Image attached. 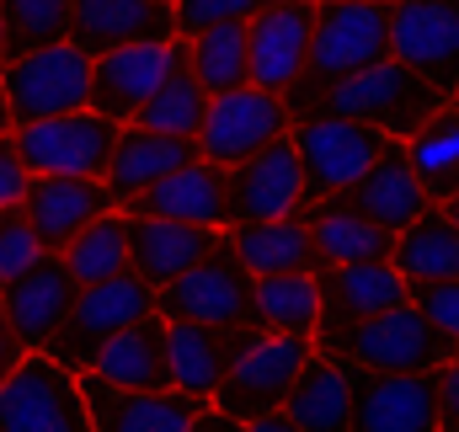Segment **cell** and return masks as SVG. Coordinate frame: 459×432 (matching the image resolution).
<instances>
[{"instance_id":"27","label":"cell","mask_w":459,"mask_h":432,"mask_svg":"<svg viewBox=\"0 0 459 432\" xmlns=\"http://www.w3.org/2000/svg\"><path fill=\"white\" fill-rule=\"evenodd\" d=\"M230 246H235V256L246 262L251 278H289V272H310L316 278V272H326L305 214L267 219V224H235Z\"/></svg>"},{"instance_id":"4","label":"cell","mask_w":459,"mask_h":432,"mask_svg":"<svg viewBox=\"0 0 459 432\" xmlns=\"http://www.w3.org/2000/svg\"><path fill=\"white\" fill-rule=\"evenodd\" d=\"M144 315H155V289H150L144 278L123 272V278H108V283H91V289L75 294L65 325L54 331V341H48L43 352H48L59 368L86 374V368L97 363V352L113 341L117 331L139 325Z\"/></svg>"},{"instance_id":"11","label":"cell","mask_w":459,"mask_h":432,"mask_svg":"<svg viewBox=\"0 0 459 432\" xmlns=\"http://www.w3.org/2000/svg\"><path fill=\"white\" fill-rule=\"evenodd\" d=\"M289 128H294V112H289V102L278 91H256V86L225 91V97L209 102V117L198 128V155L209 166L230 171V166L262 155L267 144L289 139Z\"/></svg>"},{"instance_id":"41","label":"cell","mask_w":459,"mask_h":432,"mask_svg":"<svg viewBox=\"0 0 459 432\" xmlns=\"http://www.w3.org/2000/svg\"><path fill=\"white\" fill-rule=\"evenodd\" d=\"M27 187H32V171H27V166H22V155H16V139H11V134H0V209L22 203V198H27Z\"/></svg>"},{"instance_id":"42","label":"cell","mask_w":459,"mask_h":432,"mask_svg":"<svg viewBox=\"0 0 459 432\" xmlns=\"http://www.w3.org/2000/svg\"><path fill=\"white\" fill-rule=\"evenodd\" d=\"M438 432H459V358L438 368Z\"/></svg>"},{"instance_id":"39","label":"cell","mask_w":459,"mask_h":432,"mask_svg":"<svg viewBox=\"0 0 459 432\" xmlns=\"http://www.w3.org/2000/svg\"><path fill=\"white\" fill-rule=\"evenodd\" d=\"M267 0H177L171 16H177V38H198L209 27H225V22H251Z\"/></svg>"},{"instance_id":"50","label":"cell","mask_w":459,"mask_h":432,"mask_svg":"<svg viewBox=\"0 0 459 432\" xmlns=\"http://www.w3.org/2000/svg\"><path fill=\"white\" fill-rule=\"evenodd\" d=\"M160 5H177V0H160Z\"/></svg>"},{"instance_id":"18","label":"cell","mask_w":459,"mask_h":432,"mask_svg":"<svg viewBox=\"0 0 459 432\" xmlns=\"http://www.w3.org/2000/svg\"><path fill=\"white\" fill-rule=\"evenodd\" d=\"M75 294H81V283L70 278L65 256L43 251L22 278H11V283L0 289V315H5V325H11L32 352H43V347L54 341V331L65 325Z\"/></svg>"},{"instance_id":"49","label":"cell","mask_w":459,"mask_h":432,"mask_svg":"<svg viewBox=\"0 0 459 432\" xmlns=\"http://www.w3.org/2000/svg\"><path fill=\"white\" fill-rule=\"evenodd\" d=\"M374 5H395V0H374Z\"/></svg>"},{"instance_id":"32","label":"cell","mask_w":459,"mask_h":432,"mask_svg":"<svg viewBox=\"0 0 459 432\" xmlns=\"http://www.w3.org/2000/svg\"><path fill=\"white\" fill-rule=\"evenodd\" d=\"M395 267L406 283H449L459 278V224L438 203L395 235Z\"/></svg>"},{"instance_id":"5","label":"cell","mask_w":459,"mask_h":432,"mask_svg":"<svg viewBox=\"0 0 459 432\" xmlns=\"http://www.w3.org/2000/svg\"><path fill=\"white\" fill-rule=\"evenodd\" d=\"M310 352H316V336H273V331H256L240 347V358L230 363L225 384L214 390L209 406L235 417V422H256V417L283 411V401H289L294 379L305 374Z\"/></svg>"},{"instance_id":"21","label":"cell","mask_w":459,"mask_h":432,"mask_svg":"<svg viewBox=\"0 0 459 432\" xmlns=\"http://www.w3.org/2000/svg\"><path fill=\"white\" fill-rule=\"evenodd\" d=\"M256 336V325H193V321H166V368H171V390L214 401V390L225 384L230 363L240 358V347Z\"/></svg>"},{"instance_id":"17","label":"cell","mask_w":459,"mask_h":432,"mask_svg":"<svg viewBox=\"0 0 459 432\" xmlns=\"http://www.w3.org/2000/svg\"><path fill=\"white\" fill-rule=\"evenodd\" d=\"M75 379L91 411V432H193L198 417L209 411V401L182 395V390H117L91 368Z\"/></svg>"},{"instance_id":"7","label":"cell","mask_w":459,"mask_h":432,"mask_svg":"<svg viewBox=\"0 0 459 432\" xmlns=\"http://www.w3.org/2000/svg\"><path fill=\"white\" fill-rule=\"evenodd\" d=\"M251 294H256V278L235 256L225 229L220 246L198 267H187L177 283H166L155 294V310L166 321H193V325H251Z\"/></svg>"},{"instance_id":"51","label":"cell","mask_w":459,"mask_h":432,"mask_svg":"<svg viewBox=\"0 0 459 432\" xmlns=\"http://www.w3.org/2000/svg\"><path fill=\"white\" fill-rule=\"evenodd\" d=\"M0 289H5V283H0Z\"/></svg>"},{"instance_id":"45","label":"cell","mask_w":459,"mask_h":432,"mask_svg":"<svg viewBox=\"0 0 459 432\" xmlns=\"http://www.w3.org/2000/svg\"><path fill=\"white\" fill-rule=\"evenodd\" d=\"M246 432H299L283 411H273V417H256V422H246Z\"/></svg>"},{"instance_id":"31","label":"cell","mask_w":459,"mask_h":432,"mask_svg":"<svg viewBox=\"0 0 459 432\" xmlns=\"http://www.w3.org/2000/svg\"><path fill=\"white\" fill-rule=\"evenodd\" d=\"M305 224L316 235V251L326 267H352V262H395V235L368 224V219L337 209L332 198L326 203H310L305 209Z\"/></svg>"},{"instance_id":"8","label":"cell","mask_w":459,"mask_h":432,"mask_svg":"<svg viewBox=\"0 0 459 432\" xmlns=\"http://www.w3.org/2000/svg\"><path fill=\"white\" fill-rule=\"evenodd\" d=\"M0 432H91L81 379L48 352H27L22 368L0 384Z\"/></svg>"},{"instance_id":"46","label":"cell","mask_w":459,"mask_h":432,"mask_svg":"<svg viewBox=\"0 0 459 432\" xmlns=\"http://www.w3.org/2000/svg\"><path fill=\"white\" fill-rule=\"evenodd\" d=\"M16 123H11V102H5V86H0V134H11Z\"/></svg>"},{"instance_id":"28","label":"cell","mask_w":459,"mask_h":432,"mask_svg":"<svg viewBox=\"0 0 459 432\" xmlns=\"http://www.w3.org/2000/svg\"><path fill=\"white\" fill-rule=\"evenodd\" d=\"M97 379H108L117 390H171V368H166V315H144L139 325L117 331L113 341L97 352L91 363Z\"/></svg>"},{"instance_id":"23","label":"cell","mask_w":459,"mask_h":432,"mask_svg":"<svg viewBox=\"0 0 459 432\" xmlns=\"http://www.w3.org/2000/svg\"><path fill=\"white\" fill-rule=\"evenodd\" d=\"M123 214L139 219H177V224H198V229H230V203H225V171L209 166L204 155L160 182H150L144 193H134L123 203Z\"/></svg>"},{"instance_id":"40","label":"cell","mask_w":459,"mask_h":432,"mask_svg":"<svg viewBox=\"0 0 459 432\" xmlns=\"http://www.w3.org/2000/svg\"><path fill=\"white\" fill-rule=\"evenodd\" d=\"M411 305L438 325L444 336L459 341V278H449V283H411Z\"/></svg>"},{"instance_id":"30","label":"cell","mask_w":459,"mask_h":432,"mask_svg":"<svg viewBox=\"0 0 459 432\" xmlns=\"http://www.w3.org/2000/svg\"><path fill=\"white\" fill-rule=\"evenodd\" d=\"M401 144H406L411 177L422 182L428 203L444 209L449 198H459V97L455 102H444V108L433 112L417 134H406Z\"/></svg>"},{"instance_id":"19","label":"cell","mask_w":459,"mask_h":432,"mask_svg":"<svg viewBox=\"0 0 459 432\" xmlns=\"http://www.w3.org/2000/svg\"><path fill=\"white\" fill-rule=\"evenodd\" d=\"M113 209H117V198L102 177H32V187L22 198V214L32 219L43 251H54V256H65V246L86 224H97Z\"/></svg>"},{"instance_id":"44","label":"cell","mask_w":459,"mask_h":432,"mask_svg":"<svg viewBox=\"0 0 459 432\" xmlns=\"http://www.w3.org/2000/svg\"><path fill=\"white\" fill-rule=\"evenodd\" d=\"M193 432H246V422H235V417H225V411H214V406H209V411L198 417V428H193Z\"/></svg>"},{"instance_id":"26","label":"cell","mask_w":459,"mask_h":432,"mask_svg":"<svg viewBox=\"0 0 459 432\" xmlns=\"http://www.w3.org/2000/svg\"><path fill=\"white\" fill-rule=\"evenodd\" d=\"M316 289H321V321H363V315H379L411 299V283L401 278L395 262L326 267L316 272Z\"/></svg>"},{"instance_id":"35","label":"cell","mask_w":459,"mask_h":432,"mask_svg":"<svg viewBox=\"0 0 459 432\" xmlns=\"http://www.w3.org/2000/svg\"><path fill=\"white\" fill-rule=\"evenodd\" d=\"M65 267L81 289L91 283H108V278H123L128 272V214L113 209L97 224H86L70 246H65Z\"/></svg>"},{"instance_id":"20","label":"cell","mask_w":459,"mask_h":432,"mask_svg":"<svg viewBox=\"0 0 459 432\" xmlns=\"http://www.w3.org/2000/svg\"><path fill=\"white\" fill-rule=\"evenodd\" d=\"M332 203L347 209V214H358V219H368V224H379V229H390V235H401L406 224H417V219L433 209L428 193H422V182L411 177V160H406V144L401 139H390L385 155L347 193H337Z\"/></svg>"},{"instance_id":"33","label":"cell","mask_w":459,"mask_h":432,"mask_svg":"<svg viewBox=\"0 0 459 432\" xmlns=\"http://www.w3.org/2000/svg\"><path fill=\"white\" fill-rule=\"evenodd\" d=\"M251 325L273 331V336H316V325H321V289H316V278L310 272L256 278Z\"/></svg>"},{"instance_id":"38","label":"cell","mask_w":459,"mask_h":432,"mask_svg":"<svg viewBox=\"0 0 459 432\" xmlns=\"http://www.w3.org/2000/svg\"><path fill=\"white\" fill-rule=\"evenodd\" d=\"M38 256H43V240H38V229H32V219L22 214V203L0 209V283L22 278Z\"/></svg>"},{"instance_id":"10","label":"cell","mask_w":459,"mask_h":432,"mask_svg":"<svg viewBox=\"0 0 459 432\" xmlns=\"http://www.w3.org/2000/svg\"><path fill=\"white\" fill-rule=\"evenodd\" d=\"M294 150H299V166H305V198L310 203H326L347 193L379 155H385V134L368 128V123H347V117H305L289 128ZM305 203V209H310Z\"/></svg>"},{"instance_id":"3","label":"cell","mask_w":459,"mask_h":432,"mask_svg":"<svg viewBox=\"0 0 459 432\" xmlns=\"http://www.w3.org/2000/svg\"><path fill=\"white\" fill-rule=\"evenodd\" d=\"M444 102H455V97H444L438 86H428L401 59H379L374 70H363V75H352L342 86H332L305 117H347V123L379 128L385 139H406V134H417Z\"/></svg>"},{"instance_id":"43","label":"cell","mask_w":459,"mask_h":432,"mask_svg":"<svg viewBox=\"0 0 459 432\" xmlns=\"http://www.w3.org/2000/svg\"><path fill=\"white\" fill-rule=\"evenodd\" d=\"M27 352H32V347H27V341H22V336L5 325V315H0V384H5V379L22 368V358H27Z\"/></svg>"},{"instance_id":"12","label":"cell","mask_w":459,"mask_h":432,"mask_svg":"<svg viewBox=\"0 0 459 432\" xmlns=\"http://www.w3.org/2000/svg\"><path fill=\"white\" fill-rule=\"evenodd\" d=\"M390 59L417 70L444 97H459V0H395Z\"/></svg>"},{"instance_id":"1","label":"cell","mask_w":459,"mask_h":432,"mask_svg":"<svg viewBox=\"0 0 459 432\" xmlns=\"http://www.w3.org/2000/svg\"><path fill=\"white\" fill-rule=\"evenodd\" d=\"M379 59H390V5H374V0H316V32H310L305 75L283 91L294 123L332 86L374 70Z\"/></svg>"},{"instance_id":"2","label":"cell","mask_w":459,"mask_h":432,"mask_svg":"<svg viewBox=\"0 0 459 432\" xmlns=\"http://www.w3.org/2000/svg\"><path fill=\"white\" fill-rule=\"evenodd\" d=\"M316 352L337 358L342 368H368V374H433L449 358H459V341L444 336L406 299V305L363 315V321H321Z\"/></svg>"},{"instance_id":"15","label":"cell","mask_w":459,"mask_h":432,"mask_svg":"<svg viewBox=\"0 0 459 432\" xmlns=\"http://www.w3.org/2000/svg\"><path fill=\"white\" fill-rule=\"evenodd\" d=\"M316 32V0H267L246 22V54H251V86L256 91H289L305 75Z\"/></svg>"},{"instance_id":"9","label":"cell","mask_w":459,"mask_h":432,"mask_svg":"<svg viewBox=\"0 0 459 432\" xmlns=\"http://www.w3.org/2000/svg\"><path fill=\"white\" fill-rule=\"evenodd\" d=\"M11 139H16V155L32 177H108L117 123L81 108L65 117L22 123V128H11Z\"/></svg>"},{"instance_id":"16","label":"cell","mask_w":459,"mask_h":432,"mask_svg":"<svg viewBox=\"0 0 459 432\" xmlns=\"http://www.w3.org/2000/svg\"><path fill=\"white\" fill-rule=\"evenodd\" d=\"M352 374L347 432H438V368L433 374Z\"/></svg>"},{"instance_id":"22","label":"cell","mask_w":459,"mask_h":432,"mask_svg":"<svg viewBox=\"0 0 459 432\" xmlns=\"http://www.w3.org/2000/svg\"><path fill=\"white\" fill-rule=\"evenodd\" d=\"M177 38V16L160 0H70V43L91 59L128 43H166Z\"/></svg>"},{"instance_id":"29","label":"cell","mask_w":459,"mask_h":432,"mask_svg":"<svg viewBox=\"0 0 459 432\" xmlns=\"http://www.w3.org/2000/svg\"><path fill=\"white\" fill-rule=\"evenodd\" d=\"M283 417L299 432H347V422H352V374L337 358L310 352L305 374L294 379V390L283 401Z\"/></svg>"},{"instance_id":"48","label":"cell","mask_w":459,"mask_h":432,"mask_svg":"<svg viewBox=\"0 0 459 432\" xmlns=\"http://www.w3.org/2000/svg\"><path fill=\"white\" fill-rule=\"evenodd\" d=\"M444 214H449V219L459 224V198H449V203H444Z\"/></svg>"},{"instance_id":"6","label":"cell","mask_w":459,"mask_h":432,"mask_svg":"<svg viewBox=\"0 0 459 432\" xmlns=\"http://www.w3.org/2000/svg\"><path fill=\"white\" fill-rule=\"evenodd\" d=\"M11 123H43V117H65V112L91 108V54L75 43H54L38 54H22L0 70Z\"/></svg>"},{"instance_id":"14","label":"cell","mask_w":459,"mask_h":432,"mask_svg":"<svg viewBox=\"0 0 459 432\" xmlns=\"http://www.w3.org/2000/svg\"><path fill=\"white\" fill-rule=\"evenodd\" d=\"M225 203H230V229L235 224H267V219H294L305 214V166L294 139L267 144L262 155L240 160L225 171Z\"/></svg>"},{"instance_id":"25","label":"cell","mask_w":459,"mask_h":432,"mask_svg":"<svg viewBox=\"0 0 459 432\" xmlns=\"http://www.w3.org/2000/svg\"><path fill=\"white\" fill-rule=\"evenodd\" d=\"M198 160V139H177V134H155V128H139V123H123L117 128V144H113V160H108V187H113L117 209L144 193L150 182L182 171Z\"/></svg>"},{"instance_id":"36","label":"cell","mask_w":459,"mask_h":432,"mask_svg":"<svg viewBox=\"0 0 459 432\" xmlns=\"http://www.w3.org/2000/svg\"><path fill=\"white\" fill-rule=\"evenodd\" d=\"M0 22L11 59L70 43V0H0Z\"/></svg>"},{"instance_id":"13","label":"cell","mask_w":459,"mask_h":432,"mask_svg":"<svg viewBox=\"0 0 459 432\" xmlns=\"http://www.w3.org/2000/svg\"><path fill=\"white\" fill-rule=\"evenodd\" d=\"M187 65V43L166 38V43H128L102 59H91V112L113 117L117 128L134 123L139 108Z\"/></svg>"},{"instance_id":"24","label":"cell","mask_w":459,"mask_h":432,"mask_svg":"<svg viewBox=\"0 0 459 432\" xmlns=\"http://www.w3.org/2000/svg\"><path fill=\"white\" fill-rule=\"evenodd\" d=\"M225 229H198V224H177V219H139L128 214V272L144 278L155 294L166 283H177L187 267H198Z\"/></svg>"},{"instance_id":"34","label":"cell","mask_w":459,"mask_h":432,"mask_svg":"<svg viewBox=\"0 0 459 432\" xmlns=\"http://www.w3.org/2000/svg\"><path fill=\"white\" fill-rule=\"evenodd\" d=\"M187 43V75L209 91V97H225V91H246L251 86V54H246V22H225V27H209L198 38H182Z\"/></svg>"},{"instance_id":"37","label":"cell","mask_w":459,"mask_h":432,"mask_svg":"<svg viewBox=\"0 0 459 432\" xmlns=\"http://www.w3.org/2000/svg\"><path fill=\"white\" fill-rule=\"evenodd\" d=\"M209 91L187 75V65L139 108V128H155V134H177V139H198V128H204V117H209Z\"/></svg>"},{"instance_id":"47","label":"cell","mask_w":459,"mask_h":432,"mask_svg":"<svg viewBox=\"0 0 459 432\" xmlns=\"http://www.w3.org/2000/svg\"><path fill=\"white\" fill-rule=\"evenodd\" d=\"M11 65V48H5V22H0V70Z\"/></svg>"}]
</instances>
